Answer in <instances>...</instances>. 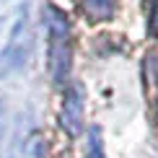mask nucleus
<instances>
[{
    "mask_svg": "<svg viewBox=\"0 0 158 158\" xmlns=\"http://www.w3.org/2000/svg\"><path fill=\"white\" fill-rule=\"evenodd\" d=\"M47 29H49V73L55 83H62L73 65V39L70 23L62 10L47 8Z\"/></svg>",
    "mask_w": 158,
    "mask_h": 158,
    "instance_id": "f257e3e1",
    "label": "nucleus"
},
{
    "mask_svg": "<svg viewBox=\"0 0 158 158\" xmlns=\"http://www.w3.org/2000/svg\"><path fill=\"white\" fill-rule=\"evenodd\" d=\"M26 55H29V31H26V18H21L18 26L13 29L8 47L0 52V75L13 70V68H18L26 60Z\"/></svg>",
    "mask_w": 158,
    "mask_h": 158,
    "instance_id": "f03ea898",
    "label": "nucleus"
},
{
    "mask_svg": "<svg viewBox=\"0 0 158 158\" xmlns=\"http://www.w3.org/2000/svg\"><path fill=\"white\" fill-rule=\"evenodd\" d=\"M60 124L68 135H78L83 130V88L81 85H70L62 101V111H60Z\"/></svg>",
    "mask_w": 158,
    "mask_h": 158,
    "instance_id": "7ed1b4c3",
    "label": "nucleus"
},
{
    "mask_svg": "<svg viewBox=\"0 0 158 158\" xmlns=\"http://www.w3.org/2000/svg\"><path fill=\"white\" fill-rule=\"evenodd\" d=\"M78 5L88 21H109L114 16L117 0H78Z\"/></svg>",
    "mask_w": 158,
    "mask_h": 158,
    "instance_id": "20e7f679",
    "label": "nucleus"
},
{
    "mask_svg": "<svg viewBox=\"0 0 158 158\" xmlns=\"http://www.w3.org/2000/svg\"><path fill=\"white\" fill-rule=\"evenodd\" d=\"M88 158H106L104 148H101V132L96 127L88 132Z\"/></svg>",
    "mask_w": 158,
    "mask_h": 158,
    "instance_id": "39448f33",
    "label": "nucleus"
},
{
    "mask_svg": "<svg viewBox=\"0 0 158 158\" xmlns=\"http://www.w3.org/2000/svg\"><path fill=\"white\" fill-rule=\"evenodd\" d=\"M145 75H148V81L158 88V52H150V55L145 57Z\"/></svg>",
    "mask_w": 158,
    "mask_h": 158,
    "instance_id": "423d86ee",
    "label": "nucleus"
},
{
    "mask_svg": "<svg viewBox=\"0 0 158 158\" xmlns=\"http://www.w3.org/2000/svg\"><path fill=\"white\" fill-rule=\"evenodd\" d=\"M150 31H153V36L158 39V0L153 5V18H150Z\"/></svg>",
    "mask_w": 158,
    "mask_h": 158,
    "instance_id": "0eeeda50",
    "label": "nucleus"
}]
</instances>
